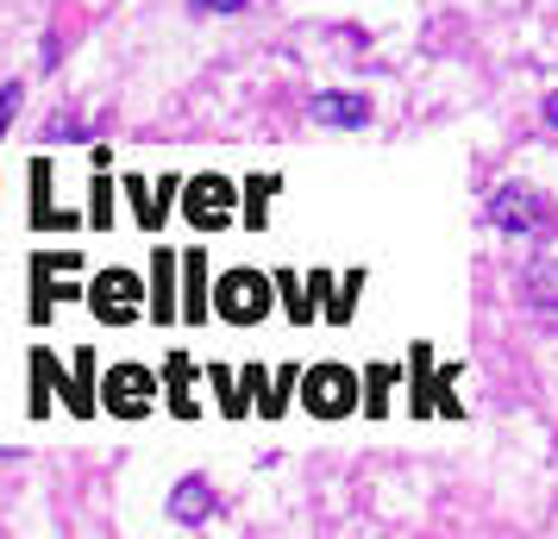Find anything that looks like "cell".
Returning <instances> with one entry per match:
<instances>
[{"instance_id":"6da1fadb","label":"cell","mask_w":558,"mask_h":539,"mask_svg":"<svg viewBox=\"0 0 558 539\" xmlns=\"http://www.w3.org/2000/svg\"><path fill=\"white\" fill-rule=\"evenodd\" d=\"M489 226L508 232V238H539V232L553 226V201L533 182H502L489 195Z\"/></svg>"},{"instance_id":"7a4b0ae2","label":"cell","mask_w":558,"mask_h":539,"mask_svg":"<svg viewBox=\"0 0 558 539\" xmlns=\"http://www.w3.org/2000/svg\"><path fill=\"white\" fill-rule=\"evenodd\" d=\"M270 277H257V270H232V277H220V289H214V314L220 320H232V327H257L264 314H270Z\"/></svg>"},{"instance_id":"3957f363","label":"cell","mask_w":558,"mask_h":539,"mask_svg":"<svg viewBox=\"0 0 558 539\" xmlns=\"http://www.w3.org/2000/svg\"><path fill=\"white\" fill-rule=\"evenodd\" d=\"M302 408L320 414V420H339V414H357V377L345 364H314L302 377Z\"/></svg>"},{"instance_id":"277c9868","label":"cell","mask_w":558,"mask_h":539,"mask_svg":"<svg viewBox=\"0 0 558 539\" xmlns=\"http://www.w3.org/2000/svg\"><path fill=\"white\" fill-rule=\"evenodd\" d=\"M88 308L101 314L107 327H126V320L145 314V283H138L132 270H101L95 289H88Z\"/></svg>"},{"instance_id":"5b68a950","label":"cell","mask_w":558,"mask_h":539,"mask_svg":"<svg viewBox=\"0 0 558 539\" xmlns=\"http://www.w3.org/2000/svg\"><path fill=\"white\" fill-rule=\"evenodd\" d=\"M101 402H107V414L138 420V414L157 402V377L145 370V364H113V370L101 377Z\"/></svg>"},{"instance_id":"8992f818","label":"cell","mask_w":558,"mask_h":539,"mask_svg":"<svg viewBox=\"0 0 558 539\" xmlns=\"http://www.w3.org/2000/svg\"><path fill=\"white\" fill-rule=\"evenodd\" d=\"M232 207H239V188L227 176L182 182V220L189 226H232Z\"/></svg>"},{"instance_id":"52a82bcc","label":"cell","mask_w":558,"mask_h":539,"mask_svg":"<svg viewBox=\"0 0 558 539\" xmlns=\"http://www.w3.org/2000/svg\"><path fill=\"white\" fill-rule=\"evenodd\" d=\"M170 520H177V527L214 520V483H207V477H182V483L170 489Z\"/></svg>"},{"instance_id":"ba28073f","label":"cell","mask_w":558,"mask_h":539,"mask_svg":"<svg viewBox=\"0 0 558 539\" xmlns=\"http://www.w3.org/2000/svg\"><path fill=\"white\" fill-rule=\"evenodd\" d=\"M314 120L320 126H364L371 120V101L364 95H314Z\"/></svg>"},{"instance_id":"9c48e42d","label":"cell","mask_w":558,"mask_h":539,"mask_svg":"<svg viewBox=\"0 0 558 539\" xmlns=\"http://www.w3.org/2000/svg\"><path fill=\"white\" fill-rule=\"evenodd\" d=\"M182 320H207V257H182Z\"/></svg>"},{"instance_id":"30bf717a","label":"cell","mask_w":558,"mask_h":539,"mask_svg":"<svg viewBox=\"0 0 558 539\" xmlns=\"http://www.w3.org/2000/svg\"><path fill=\"white\" fill-rule=\"evenodd\" d=\"M521 302L533 314H558V264H533L521 277Z\"/></svg>"},{"instance_id":"8fae6325","label":"cell","mask_w":558,"mask_h":539,"mask_svg":"<svg viewBox=\"0 0 558 539\" xmlns=\"http://www.w3.org/2000/svg\"><path fill=\"white\" fill-rule=\"evenodd\" d=\"M277 289H282V302H289V320H314V302H320L314 289H302L295 277H282Z\"/></svg>"},{"instance_id":"7c38bea8","label":"cell","mask_w":558,"mask_h":539,"mask_svg":"<svg viewBox=\"0 0 558 539\" xmlns=\"http://www.w3.org/2000/svg\"><path fill=\"white\" fill-rule=\"evenodd\" d=\"M170 395H177V414H195V395H189V358H170Z\"/></svg>"},{"instance_id":"4fadbf2b","label":"cell","mask_w":558,"mask_h":539,"mask_svg":"<svg viewBox=\"0 0 558 539\" xmlns=\"http://www.w3.org/2000/svg\"><path fill=\"white\" fill-rule=\"evenodd\" d=\"M170 264H177V257L157 252V320H177V314H170Z\"/></svg>"},{"instance_id":"5bb4252c","label":"cell","mask_w":558,"mask_h":539,"mask_svg":"<svg viewBox=\"0 0 558 539\" xmlns=\"http://www.w3.org/2000/svg\"><path fill=\"white\" fill-rule=\"evenodd\" d=\"M88 220H95V226H107V220H113V182H95V201H88Z\"/></svg>"},{"instance_id":"9a60e30c","label":"cell","mask_w":558,"mask_h":539,"mask_svg":"<svg viewBox=\"0 0 558 539\" xmlns=\"http://www.w3.org/2000/svg\"><path fill=\"white\" fill-rule=\"evenodd\" d=\"M20 101H26V88H20V82H7V88H0V132L13 126V113H20Z\"/></svg>"},{"instance_id":"2e32d148","label":"cell","mask_w":558,"mask_h":539,"mask_svg":"<svg viewBox=\"0 0 558 539\" xmlns=\"http://www.w3.org/2000/svg\"><path fill=\"white\" fill-rule=\"evenodd\" d=\"M189 7H195V13H245L252 0H189Z\"/></svg>"},{"instance_id":"e0dca14e","label":"cell","mask_w":558,"mask_h":539,"mask_svg":"<svg viewBox=\"0 0 558 539\" xmlns=\"http://www.w3.org/2000/svg\"><path fill=\"white\" fill-rule=\"evenodd\" d=\"M539 113H546V126L558 132V88H553V95H546V107H539Z\"/></svg>"}]
</instances>
